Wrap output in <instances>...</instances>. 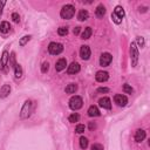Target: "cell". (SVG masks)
<instances>
[{
  "instance_id": "cell-39",
  "label": "cell",
  "mask_w": 150,
  "mask_h": 150,
  "mask_svg": "<svg viewBox=\"0 0 150 150\" xmlns=\"http://www.w3.org/2000/svg\"><path fill=\"white\" fill-rule=\"evenodd\" d=\"M94 128H95V123L91 122V124H89V129H94Z\"/></svg>"
},
{
  "instance_id": "cell-7",
  "label": "cell",
  "mask_w": 150,
  "mask_h": 150,
  "mask_svg": "<svg viewBox=\"0 0 150 150\" xmlns=\"http://www.w3.org/2000/svg\"><path fill=\"white\" fill-rule=\"evenodd\" d=\"M114 101H115V103H116L117 106H120V107H124V106H127V103H128L127 96H124V95H122V94H116V95L114 96Z\"/></svg>"
},
{
  "instance_id": "cell-33",
  "label": "cell",
  "mask_w": 150,
  "mask_h": 150,
  "mask_svg": "<svg viewBox=\"0 0 150 150\" xmlns=\"http://www.w3.org/2000/svg\"><path fill=\"white\" fill-rule=\"evenodd\" d=\"M111 19H113V21H114V22H115L116 25H120V24L122 22V20H121V19H118V18H117V17H116V15H115L114 13L111 14Z\"/></svg>"
},
{
  "instance_id": "cell-9",
  "label": "cell",
  "mask_w": 150,
  "mask_h": 150,
  "mask_svg": "<svg viewBox=\"0 0 150 150\" xmlns=\"http://www.w3.org/2000/svg\"><path fill=\"white\" fill-rule=\"evenodd\" d=\"M80 56H81V59H83V60H88L89 57H91V48H89L88 46H81Z\"/></svg>"
},
{
  "instance_id": "cell-16",
  "label": "cell",
  "mask_w": 150,
  "mask_h": 150,
  "mask_svg": "<svg viewBox=\"0 0 150 150\" xmlns=\"http://www.w3.org/2000/svg\"><path fill=\"white\" fill-rule=\"evenodd\" d=\"M88 115L91 117H94V116H100L101 113H100V110H99V108L96 106H91L89 109H88Z\"/></svg>"
},
{
  "instance_id": "cell-31",
  "label": "cell",
  "mask_w": 150,
  "mask_h": 150,
  "mask_svg": "<svg viewBox=\"0 0 150 150\" xmlns=\"http://www.w3.org/2000/svg\"><path fill=\"white\" fill-rule=\"evenodd\" d=\"M48 69H49V64L48 62H44L42 64V67H41V72L42 73H47Z\"/></svg>"
},
{
  "instance_id": "cell-13",
  "label": "cell",
  "mask_w": 150,
  "mask_h": 150,
  "mask_svg": "<svg viewBox=\"0 0 150 150\" xmlns=\"http://www.w3.org/2000/svg\"><path fill=\"white\" fill-rule=\"evenodd\" d=\"M99 104L100 107L104 108V109H111V101L109 97H102L99 100Z\"/></svg>"
},
{
  "instance_id": "cell-34",
  "label": "cell",
  "mask_w": 150,
  "mask_h": 150,
  "mask_svg": "<svg viewBox=\"0 0 150 150\" xmlns=\"http://www.w3.org/2000/svg\"><path fill=\"white\" fill-rule=\"evenodd\" d=\"M12 20H13L14 22H19V21H20L19 14H18V13H12Z\"/></svg>"
},
{
  "instance_id": "cell-2",
  "label": "cell",
  "mask_w": 150,
  "mask_h": 150,
  "mask_svg": "<svg viewBox=\"0 0 150 150\" xmlns=\"http://www.w3.org/2000/svg\"><path fill=\"white\" fill-rule=\"evenodd\" d=\"M130 60H131V66L136 67L138 62V48L136 46V42H131L130 45Z\"/></svg>"
},
{
  "instance_id": "cell-20",
  "label": "cell",
  "mask_w": 150,
  "mask_h": 150,
  "mask_svg": "<svg viewBox=\"0 0 150 150\" xmlns=\"http://www.w3.org/2000/svg\"><path fill=\"white\" fill-rule=\"evenodd\" d=\"M95 14L97 18H103V15L106 14V7L103 5H99L96 7V11H95Z\"/></svg>"
},
{
  "instance_id": "cell-1",
  "label": "cell",
  "mask_w": 150,
  "mask_h": 150,
  "mask_svg": "<svg viewBox=\"0 0 150 150\" xmlns=\"http://www.w3.org/2000/svg\"><path fill=\"white\" fill-rule=\"evenodd\" d=\"M75 14V7L73 5H65L61 10V12H60V15H61L62 19L65 20H69L74 17Z\"/></svg>"
},
{
  "instance_id": "cell-23",
  "label": "cell",
  "mask_w": 150,
  "mask_h": 150,
  "mask_svg": "<svg viewBox=\"0 0 150 150\" xmlns=\"http://www.w3.org/2000/svg\"><path fill=\"white\" fill-rule=\"evenodd\" d=\"M14 75H15V79H20L22 76V67L20 65H18V64L14 67Z\"/></svg>"
},
{
  "instance_id": "cell-18",
  "label": "cell",
  "mask_w": 150,
  "mask_h": 150,
  "mask_svg": "<svg viewBox=\"0 0 150 150\" xmlns=\"http://www.w3.org/2000/svg\"><path fill=\"white\" fill-rule=\"evenodd\" d=\"M92 33H93L92 28H91V27H86V28H84V31H83V32H82V34H81V39H83V40L89 39V38L92 37Z\"/></svg>"
},
{
  "instance_id": "cell-35",
  "label": "cell",
  "mask_w": 150,
  "mask_h": 150,
  "mask_svg": "<svg viewBox=\"0 0 150 150\" xmlns=\"http://www.w3.org/2000/svg\"><path fill=\"white\" fill-rule=\"evenodd\" d=\"M137 45L142 48V47H144V39L142 38V37H138L137 38Z\"/></svg>"
},
{
  "instance_id": "cell-3",
  "label": "cell",
  "mask_w": 150,
  "mask_h": 150,
  "mask_svg": "<svg viewBox=\"0 0 150 150\" xmlns=\"http://www.w3.org/2000/svg\"><path fill=\"white\" fill-rule=\"evenodd\" d=\"M62 50H64V46L59 42H50L48 45V52L52 55H59Z\"/></svg>"
},
{
  "instance_id": "cell-38",
  "label": "cell",
  "mask_w": 150,
  "mask_h": 150,
  "mask_svg": "<svg viewBox=\"0 0 150 150\" xmlns=\"http://www.w3.org/2000/svg\"><path fill=\"white\" fill-rule=\"evenodd\" d=\"M80 29H81L80 27H75V28H74V31H73V33H74L75 35H77V34L80 33Z\"/></svg>"
},
{
  "instance_id": "cell-29",
  "label": "cell",
  "mask_w": 150,
  "mask_h": 150,
  "mask_svg": "<svg viewBox=\"0 0 150 150\" xmlns=\"http://www.w3.org/2000/svg\"><path fill=\"white\" fill-rule=\"evenodd\" d=\"M123 92H124V93H127V94H133V93H134V89H133L129 84H127V83H126V84L123 86Z\"/></svg>"
},
{
  "instance_id": "cell-14",
  "label": "cell",
  "mask_w": 150,
  "mask_h": 150,
  "mask_svg": "<svg viewBox=\"0 0 150 150\" xmlns=\"http://www.w3.org/2000/svg\"><path fill=\"white\" fill-rule=\"evenodd\" d=\"M11 93V86L10 84H4L1 88H0V97H6L8 96V94Z\"/></svg>"
},
{
  "instance_id": "cell-15",
  "label": "cell",
  "mask_w": 150,
  "mask_h": 150,
  "mask_svg": "<svg viewBox=\"0 0 150 150\" xmlns=\"http://www.w3.org/2000/svg\"><path fill=\"white\" fill-rule=\"evenodd\" d=\"M145 138V131L143 129H137L136 133H135V141L136 142H142L143 140Z\"/></svg>"
},
{
  "instance_id": "cell-11",
  "label": "cell",
  "mask_w": 150,
  "mask_h": 150,
  "mask_svg": "<svg viewBox=\"0 0 150 150\" xmlns=\"http://www.w3.org/2000/svg\"><path fill=\"white\" fill-rule=\"evenodd\" d=\"M80 69L81 68H80V65L77 62H72L67 68V73L68 74H76L80 72Z\"/></svg>"
},
{
  "instance_id": "cell-6",
  "label": "cell",
  "mask_w": 150,
  "mask_h": 150,
  "mask_svg": "<svg viewBox=\"0 0 150 150\" xmlns=\"http://www.w3.org/2000/svg\"><path fill=\"white\" fill-rule=\"evenodd\" d=\"M111 60H113V56H111L110 53H103L101 55V57H100V66H102V67L109 66L110 62H111Z\"/></svg>"
},
{
  "instance_id": "cell-26",
  "label": "cell",
  "mask_w": 150,
  "mask_h": 150,
  "mask_svg": "<svg viewBox=\"0 0 150 150\" xmlns=\"http://www.w3.org/2000/svg\"><path fill=\"white\" fill-rule=\"evenodd\" d=\"M67 33H68V28H67V27H60V28L57 29V34L61 35V37L67 35Z\"/></svg>"
},
{
  "instance_id": "cell-8",
  "label": "cell",
  "mask_w": 150,
  "mask_h": 150,
  "mask_svg": "<svg viewBox=\"0 0 150 150\" xmlns=\"http://www.w3.org/2000/svg\"><path fill=\"white\" fill-rule=\"evenodd\" d=\"M8 57H10L8 52L7 50H4L3 52V55H1V59H0V72H3L6 68V66L8 64Z\"/></svg>"
},
{
  "instance_id": "cell-37",
  "label": "cell",
  "mask_w": 150,
  "mask_h": 150,
  "mask_svg": "<svg viewBox=\"0 0 150 150\" xmlns=\"http://www.w3.org/2000/svg\"><path fill=\"white\" fill-rule=\"evenodd\" d=\"M6 5V1L5 0H3V1H0V13L3 12V8H4V6Z\"/></svg>"
},
{
  "instance_id": "cell-5",
  "label": "cell",
  "mask_w": 150,
  "mask_h": 150,
  "mask_svg": "<svg viewBox=\"0 0 150 150\" xmlns=\"http://www.w3.org/2000/svg\"><path fill=\"white\" fill-rule=\"evenodd\" d=\"M82 104H83V101H82V99L80 96H76L75 95V96H73L69 100V107L73 110H79L82 107Z\"/></svg>"
},
{
  "instance_id": "cell-10",
  "label": "cell",
  "mask_w": 150,
  "mask_h": 150,
  "mask_svg": "<svg viewBox=\"0 0 150 150\" xmlns=\"http://www.w3.org/2000/svg\"><path fill=\"white\" fill-rule=\"evenodd\" d=\"M66 66H67L66 59L61 57V59H59L57 61H56V64H55V69H56L57 72H61V71H64V69L66 68Z\"/></svg>"
},
{
  "instance_id": "cell-24",
  "label": "cell",
  "mask_w": 150,
  "mask_h": 150,
  "mask_svg": "<svg viewBox=\"0 0 150 150\" xmlns=\"http://www.w3.org/2000/svg\"><path fill=\"white\" fill-rule=\"evenodd\" d=\"M69 122H72V123H75V122H77L79 120H80V115L77 114V113H74V114H72L71 116H69Z\"/></svg>"
},
{
  "instance_id": "cell-19",
  "label": "cell",
  "mask_w": 150,
  "mask_h": 150,
  "mask_svg": "<svg viewBox=\"0 0 150 150\" xmlns=\"http://www.w3.org/2000/svg\"><path fill=\"white\" fill-rule=\"evenodd\" d=\"M114 14L118 18V19H123L124 18V11H123V8L121 7V6H116L115 7V10H114Z\"/></svg>"
},
{
  "instance_id": "cell-4",
  "label": "cell",
  "mask_w": 150,
  "mask_h": 150,
  "mask_svg": "<svg viewBox=\"0 0 150 150\" xmlns=\"http://www.w3.org/2000/svg\"><path fill=\"white\" fill-rule=\"evenodd\" d=\"M32 101H26L25 102V104H24V107H22V109H21V111H20V117L24 120V118H27L29 115H31V113H32Z\"/></svg>"
},
{
  "instance_id": "cell-12",
  "label": "cell",
  "mask_w": 150,
  "mask_h": 150,
  "mask_svg": "<svg viewBox=\"0 0 150 150\" xmlns=\"http://www.w3.org/2000/svg\"><path fill=\"white\" fill-rule=\"evenodd\" d=\"M108 77H109V74L107 72H103V71L97 72L96 75H95V79H96L97 82H104V81L108 80Z\"/></svg>"
},
{
  "instance_id": "cell-21",
  "label": "cell",
  "mask_w": 150,
  "mask_h": 150,
  "mask_svg": "<svg viewBox=\"0 0 150 150\" xmlns=\"http://www.w3.org/2000/svg\"><path fill=\"white\" fill-rule=\"evenodd\" d=\"M66 93L67 94H74L76 91H77V86L75 84V83H69L67 87H66Z\"/></svg>"
},
{
  "instance_id": "cell-32",
  "label": "cell",
  "mask_w": 150,
  "mask_h": 150,
  "mask_svg": "<svg viewBox=\"0 0 150 150\" xmlns=\"http://www.w3.org/2000/svg\"><path fill=\"white\" fill-rule=\"evenodd\" d=\"M92 150H103V145L99 144V143H95V144L92 145Z\"/></svg>"
},
{
  "instance_id": "cell-30",
  "label": "cell",
  "mask_w": 150,
  "mask_h": 150,
  "mask_svg": "<svg viewBox=\"0 0 150 150\" xmlns=\"http://www.w3.org/2000/svg\"><path fill=\"white\" fill-rule=\"evenodd\" d=\"M84 129H86V127H84L83 124H77V126L75 127V131H76L77 134H82V133L84 131Z\"/></svg>"
},
{
  "instance_id": "cell-28",
  "label": "cell",
  "mask_w": 150,
  "mask_h": 150,
  "mask_svg": "<svg viewBox=\"0 0 150 150\" xmlns=\"http://www.w3.org/2000/svg\"><path fill=\"white\" fill-rule=\"evenodd\" d=\"M80 147H81V149H86L88 147V140L86 137L80 138Z\"/></svg>"
},
{
  "instance_id": "cell-27",
  "label": "cell",
  "mask_w": 150,
  "mask_h": 150,
  "mask_svg": "<svg viewBox=\"0 0 150 150\" xmlns=\"http://www.w3.org/2000/svg\"><path fill=\"white\" fill-rule=\"evenodd\" d=\"M29 40H31V35H25V37H22V38L20 39L19 45H20V46H25Z\"/></svg>"
},
{
  "instance_id": "cell-36",
  "label": "cell",
  "mask_w": 150,
  "mask_h": 150,
  "mask_svg": "<svg viewBox=\"0 0 150 150\" xmlns=\"http://www.w3.org/2000/svg\"><path fill=\"white\" fill-rule=\"evenodd\" d=\"M97 92H99V93H108V92H109V88L100 87V88H97Z\"/></svg>"
},
{
  "instance_id": "cell-17",
  "label": "cell",
  "mask_w": 150,
  "mask_h": 150,
  "mask_svg": "<svg viewBox=\"0 0 150 150\" xmlns=\"http://www.w3.org/2000/svg\"><path fill=\"white\" fill-rule=\"evenodd\" d=\"M10 29H11V26H10V24L7 21H3L1 24H0V32L1 33L6 34V33L10 32Z\"/></svg>"
},
{
  "instance_id": "cell-25",
  "label": "cell",
  "mask_w": 150,
  "mask_h": 150,
  "mask_svg": "<svg viewBox=\"0 0 150 150\" xmlns=\"http://www.w3.org/2000/svg\"><path fill=\"white\" fill-rule=\"evenodd\" d=\"M8 62H10V66L13 67V68L17 66V64H15V54L14 53H11V56L8 57Z\"/></svg>"
},
{
  "instance_id": "cell-22",
  "label": "cell",
  "mask_w": 150,
  "mask_h": 150,
  "mask_svg": "<svg viewBox=\"0 0 150 150\" xmlns=\"http://www.w3.org/2000/svg\"><path fill=\"white\" fill-rule=\"evenodd\" d=\"M88 17H89V13H88V11H86V10H81V11L79 12V14H77V19H79L80 21L87 20Z\"/></svg>"
}]
</instances>
